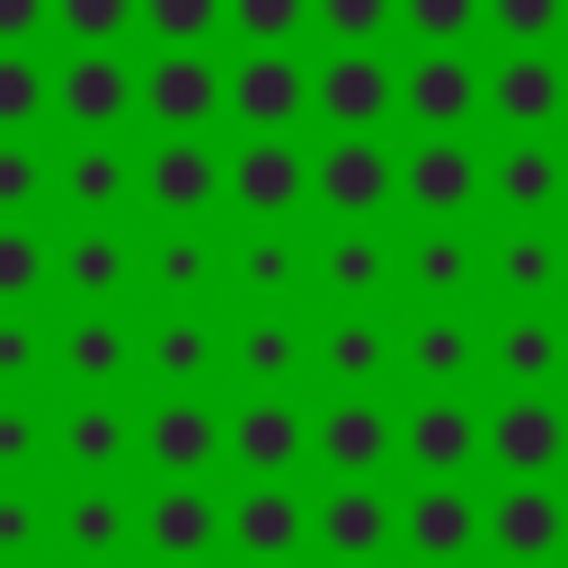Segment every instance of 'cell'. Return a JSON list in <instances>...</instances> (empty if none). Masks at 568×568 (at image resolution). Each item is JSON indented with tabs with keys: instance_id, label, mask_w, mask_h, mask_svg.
Segmentation results:
<instances>
[{
	"instance_id": "4fadbf2b",
	"label": "cell",
	"mask_w": 568,
	"mask_h": 568,
	"mask_svg": "<svg viewBox=\"0 0 568 568\" xmlns=\"http://www.w3.org/2000/svg\"><path fill=\"white\" fill-rule=\"evenodd\" d=\"M142 444H151V462L160 470H204L213 462V444H222V426H213V408L204 399H169V408H151V426H142Z\"/></svg>"
},
{
	"instance_id": "2e32d148",
	"label": "cell",
	"mask_w": 568,
	"mask_h": 568,
	"mask_svg": "<svg viewBox=\"0 0 568 568\" xmlns=\"http://www.w3.org/2000/svg\"><path fill=\"white\" fill-rule=\"evenodd\" d=\"M231 453H240L248 470H293V453H302V417H293L284 399H248V408L231 417Z\"/></svg>"
},
{
	"instance_id": "e0dca14e",
	"label": "cell",
	"mask_w": 568,
	"mask_h": 568,
	"mask_svg": "<svg viewBox=\"0 0 568 568\" xmlns=\"http://www.w3.org/2000/svg\"><path fill=\"white\" fill-rule=\"evenodd\" d=\"M142 541H151L160 559H195V550H213V497H195V488L151 497V506H142Z\"/></svg>"
},
{
	"instance_id": "836d02e7",
	"label": "cell",
	"mask_w": 568,
	"mask_h": 568,
	"mask_svg": "<svg viewBox=\"0 0 568 568\" xmlns=\"http://www.w3.org/2000/svg\"><path fill=\"white\" fill-rule=\"evenodd\" d=\"M36 284H44V240L0 213V302H27Z\"/></svg>"
},
{
	"instance_id": "6da1fadb",
	"label": "cell",
	"mask_w": 568,
	"mask_h": 568,
	"mask_svg": "<svg viewBox=\"0 0 568 568\" xmlns=\"http://www.w3.org/2000/svg\"><path fill=\"white\" fill-rule=\"evenodd\" d=\"M390 160H382V142H364V133H346V142H328L320 151V169H311V195L328 204V213H346V222H364V213H382L390 204Z\"/></svg>"
},
{
	"instance_id": "e575fe53",
	"label": "cell",
	"mask_w": 568,
	"mask_h": 568,
	"mask_svg": "<svg viewBox=\"0 0 568 568\" xmlns=\"http://www.w3.org/2000/svg\"><path fill=\"white\" fill-rule=\"evenodd\" d=\"M151 364H160L169 382H195V373L213 364V328H204V320H169V328L151 337Z\"/></svg>"
},
{
	"instance_id": "5b68a950",
	"label": "cell",
	"mask_w": 568,
	"mask_h": 568,
	"mask_svg": "<svg viewBox=\"0 0 568 568\" xmlns=\"http://www.w3.org/2000/svg\"><path fill=\"white\" fill-rule=\"evenodd\" d=\"M213 98H222V71H213L195 44H178V53H160V62L142 71V106H151L169 133L204 124V115H213Z\"/></svg>"
},
{
	"instance_id": "3957f363",
	"label": "cell",
	"mask_w": 568,
	"mask_h": 568,
	"mask_svg": "<svg viewBox=\"0 0 568 568\" xmlns=\"http://www.w3.org/2000/svg\"><path fill=\"white\" fill-rule=\"evenodd\" d=\"M311 98H320V115H328V124L364 133V124H382V115L399 106V80H390V62H373L364 44H346V53L320 71V89H311Z\"/></svg>"
},
{
	"instance_id": "f35d334b",
	"label": "cell",
	"mask_w": 568,
	"mask_h": 568,
	"mask_svg": "<svg viewBox=\"0 0 568 568\" xmlns=\"http://www.w3.org/2000/svg\"><path fill=\"white\" fill-rule=\"evenodd\" d=\"M399 9H408V27H417L426 44H453V36L479 27V0H399Z\"/></svg>"
},
{
	"instance_id": "277c9868",
	"label": "cell",
	"mask_w": 568,
	"mask_h": 568,
	"mask_svg": "<svg viewBox=\"0 0 568 568\" xmlns=\"http://www.w3.org/2000/svg\"><path fill=\"white\" fill-rule=\"evenodd\" d=\"M390 178L408 186V204H417L426 222H435V213H444V222H462V213H470V195L488 186V169H479L462 142H417V151H408V169H390Z\"/></svg>"
},
{
	"instance_id": "bcb514c9",
	"label": "cell",
	"mask_w": 568,
	"mask_h": 568,
	"mask_svg": "<svg viewBox=\"0 0 568 568\" xmlns=\"http://www.w3.org/2000/svg\"><path fill=\"white\" fill-rule=\"evenodd\" d=\"M27 373H36V328L0 320V382H27Z\"/></svg>"
},
{
	"instance_id": "d6a6232c",
	"label": "cell",
	"mask_w": 568,
	"mask_h": 568,
	"mask_svg": "<svg viewBox=\"0 0 568 568\" xmlns=\"http://www.w3.org/2000/svg\"><path fill=\"white\" fill-rule=\"evenodd\" d=\"M124 506L115 497H71V515H62V541L71 550H89V559H106V550H124Z\"/></svg>"
},
{
	"instance_id": "44dd1931",
	"label": "cell",
	"mask_w": 568,
	"mask_h": 568,
	"mask_svg": "<svg viewBox=\"0 0 568 568\" xmlns=\"http://www.w3.org/2000/svg\"><path fill=\"white\" fill-rule=\"evenodd\" d=\"M231 532H240V550L275 559V550H293V541H302V506H293L284 488H248V497H240V515H231Z\"/></svg>"
},
{
	"instance_id": "7bdbcfd3",
	"label": "cell",
	"mask_w": 568,
	"mask_h": 568,
	"mask_svg": "<svg viewBox=\"0 0 568 568\" xmlns=\"http://www.w3.org/2000/svg\"><path fill=\"white\" fill-rule=\"evenodd\" d=\"M240 364H248L257 382H284V373H293V328H275V320H257V328L240 337Z\"/></svg>"
},
{
	"instance_id": "60d3db41",
	"label": "cell",
	"mask_w": 568,
	"mask_h": 568,
	"mask_svg": "<svg viewBox=\"0 0 568 568\" xmlns=\"http://www.w3.org/2000/svg\"><path fill=\"white\" fill-rule=\"evenodd\" d=\"M142 18L169 36V44H195V36H213V18H222V0H142Z\"/></svg>"
},
{
	"instance_id": "7dc6e473",
	"label": "cell",
	"mask_w": 568,
	"mask_h": 568,
	"mask_svg": "<svg viewBox=\"0 0 568 568\" xmlns=\"http://www.w3.org/2000/svg\"><path fill=\"white\" fill-rule=\"evenodd\" d=\"M27 453H36V417L27 408H0V470H18Z\"/></svg>"
},
{
	"instance_id": "ffe728a7",
	"label": "cell",
	"mask_w": 568,
	"mask_h": 568,
	"mask_svg": "<svg viewBox=\"0 0 568 568\" xmlns=\"http://www.w3.org/2000/svg\"><path fill=\"white\" fill-rule=\"evenodd\" d=\"M559 364H568V337H559L541 311H524V320H506V328H497V373H506V382H524V390H532V382H550Z\"/></svg>"
},
{
	"instance_id": "d590c367",
	"label": "cell",
	"mask_w": 568,
	"mask_h": 568,
	"mask_svg": "<svg viewBox=\"0 0 568 568\" xmlns=\"http://www.w3.org/2000/svg\"><path fill=\"white\" fill-rule=\"evenodd\" d=\"M151 275H160V293H195V284L213 275V248H204L195 231H178V240L151 248Z\"/></svg>"
},
{
	"instance_id": "30bf717a",
	"label": "cell",
	"mask_w": 568,
	"mask_h": 568,
	"mask_svg": "<svg viewBox=\"0 0 568 568\" xmlns=\"http://www.w3.org/2000/svg\"><path fill=\"white\" fill-rule=\"evenodd\" d=\"M231 195H240L257 222H275V213H293V204L311 195V169L293 160V142H248L240 169H231Z\"/></svg>"
},
{
	"instance_id": "484cf974",
	"label": "cell",
	"mask_w": 568,
	"mask_h": 568,
	"mask_svg": "<svg viewBox=\"0 0 568 568\" xmlns=\"http://www.w3.org/2000/svg\"><path fill=\"white\" fill-rule=\"evenodd\" d=\"M408 275H417L426 293H462V284L479 275V257H470V240H462V231H453V222L435 213V231L417 240V257H408Z\"/></svg>"
},
{
	"instance_id": "ba28073f",
	"label": "cell",
	"mask_w": 568,
	"mask_h": 568,
	"mask_svg": "<svg viewBox=\"0 0 568 568\" xmlns=\"http://www.w3.org/2000/svg\"><path fill=\"white\" fill-rule=\"evenodd\" d=\"M399 98H408V115H417L426 133H453V124H470V106H479V71H470L462 53H426Z\"/></svg>"
},
{
	"instance_id": "9a60e30c",
	"label": "cell",
	"mask_w": 568,
	"mask_h": 568,
	"mask_svg": "<svg viewBox=\"0 0 568 568\" xmlns=\"http://www.w3.org/2000/svg\"><path fill=\"white\" fill-rule=\"evenodd\" d=\"M142 186H151L160 213H204L222 178H213V151H204V142H160L151 169H142Z\"/></svg>"
},
{
	"instance_id": "4dcf8cb0",
	"label": "cell",
	"mask_w": 568,
	"mask_h": 568,
	"mask_svg": "<svg viewBox=\"0 0 568 568\" xmlns=\"http://www.w3.org/2000/svg\"><path fill=\"white\" fill-rule=\"evenodd\" d=\"M62 453H71V470H106V462L124 453V417H115L106 399L71 408V426H62Z\"/></svg>"
},
{
	"instance_id": "ab89813d",
	"label": "cell",
	"mask_w": 568,
	"mask_h": 568,
	"mask_svg": "<svg viewBox=\"0 0 568 568\" xmlns=\"http://www.w3.org/2000/svg\"><path fill=\"white\" fill-rule=\"evenodd\" d=\"M320 27H328L337 44H373V36L390 27V0H320Z\"/></svg>"
},
{
	"instance_id": "7402d4cb",
	"label": "cell",
	"mask_w": 568,
	"mask_h": 568,
	"mask_svg": "<svg viewBox=\"0 0 568 568\" xmlns=\"http://www.w3.org/2000/svg\"><path fill=\"white\" fill-rule=\"evenodd\" d=\"M320 541H328V550H382V541H390L382 497H373V488H337V497L320 506Z\"/></svg>"
},
{
	"instance_id": "f546056e",
	"label": "cell",
	"mask_w": 568,
	"mask_h": 568,
	"mask_svg": "<svg viewBox=\"0 0 568 568\" xmlns=\"http://www.w3.org/2000/svg\"><path fill=\"white\" fill-rule=\"evenodd\" d=\"M124 346H133V337H124L115 320H80V328L62 337V364H71V382H115V373H124Z\"/></svg>"
},
{
	"instance_id": "4316f807",
	"label": "cell",
	"mask_w": 568,
	"mask_h": 568,
	"mask_svg": "<svg viewBox=\"0 0 568 568\" xmlns=\"http://www.w3.org/2000/svg\"><path fill=\"white\" fill-rule=\"evenodd\" d=\"M320 364H328L346 390H364V382L390 364V337H382L373 320H337V328H328V346H320Z\"/></svg>"
},
{
	"instance_id": "b9f144b4",
	"label": "cell",
	"mask_w": 568,
	"mask_h": 568,
	"mask_svg": "<svg viewBox=\"0 0 568 568\" xmlns=\"http://www.w3.org/2000/svg\"><path fill=\"white\" fill-rule=\"evenodd\" d=\"M240 284H248V293H284V284H293V248H284L275 231L248 240V248H240Z\"/></svg>"
},
{
	"instance_id": "5bb4252c",
	"label": "cell",
	"mask_w": 568,
	"mask_h": 568,
	"mask_svg": "<svg viewBox=\"0 0 568 568\" xmlns=\"http://www.w3.org/2000/svg\"><path fill=\"white\" fill-rule=\"evenodd\" d=\"M470 453H479V417L453 408V399H417V417H408V462L435 470V479H453Z\"/></svg>"
},
{
	"instance_id": "d4e9b609",
	"label": "cell",
	"mask_w": 568,
	"mask_h": 568,
	"mask_svg": "<svg viewBox=\"0 0 568 568\" xmlns=\"http://www.w3.org/2000/svg\"><path fill=\"white\" fill-rule=\"evenodd\" d=\"M382 275H390V257H382V240H364V231H337V240L320 248V284H328V293H382Z\"/></svg>"
},
{
	"instance_id": "ac0fdd59",
	"label": "cell",
	"mask_w": 568,
	"mask_h": 568,
	"mask_svg": "<svg viewBox=\"0 0 568 568\" xmlns=\"http://www.w3.org/2000/svg\"><path fill=\"white\" fill-rule=\"evenodd\" d=\"M408 541H417L426 559H462V550L479 541V506H470L462 488H417V506H408Z\"/></svg>"
},
{
	"instance_id": "1f68e13d",
	"label": "cell",
	"mask_w": 568,
	"mask_h": 568,
	"mask_svg": "<svg viewBox=\"0 0 568 568\" xmlns=\"http://www.w3.org/2000/svg\"><path fill=\"white\" fill-rule=\"evenodd\" d=\"M408 364H417V382H462L470 373V328L462 320H426L408 337Z\"/></svg>"
},
{
	"instance_id": "c3c4849f",
	"label": "cell",
	"mask_w": 568,
	"mask_h": 568,
	"mask_svg": "<svg viewBox=\"0 0 568 568\" xmlns=\"http://www.w3.org/2000/svg\"><path fill=\"white\" fill-rule=\"evenodd\" d=\"M44 18H53V0H0V44H27Z\"/></svg>"
},
{
	"instance_id": "8fae6325",
	"label": "cell",
	"mask_w": 568,
	"mask_h": 568,
	"mask_svg": "<svg viewBox=\"0 0 568 568\" xmlns=\"http://www.w3.org/2000/svg\"><path fill=\"white\" fill-rule=\"evenodd\" d=\"M488 541L497 550H515V559H550L559 541H568V506L550 497V488H515V497H497V515H488Z\"/></svg>"
},
{
	"instance_id": "d6986e66",
	"label": "cell",
	"mask_w": 568,
	"mask_h": 568,
	"mask_svg": "<svg viewBox=\"0 0 568 568\" xmlns=\"http://www.w3.org/2000/svg\"><path fill=\"white\" fill-rule=\"evenodd\" d=\"M124 186H133V160H124L115 142H80V151L62 160V195H71L80 213H115Z\"/></svg>"
},
{
	"instance_id": "83f0119b",
	"label": "cell",
	"mask_w": 568,
	"mask_h": 568,
	"mask_svg": "<svg viewBox=\"0 0 568 568\" xmlns=\"http://www.w3.org/2000/svg\"><path fill=\"white\" fill-rule=\"evenodd\" d=\"M559 266H568V257H559L550 231H515V240L497 248V284H506V293H550Z\"/></svg>"
},
{
	"instance_id": "74e56055",
	"label": "cell",
	"mask_w": 568,
	"mask_h": 568,
	"mask_svg": "<svg viewBox=\"0 0 568 568\" xmlns=\"http://www.w3.org/2000/svg\"><path fill=\"white\" fill-rule=\"evenodd\" d=\"M44 195V160L27 142H0V213H27Z\"/></svg>"
},
{
	"instance_id": "52a82bcc",
	"label": "cell",
	"mask_w": 568,
	"mask_h": 568,
	"mask_svg": "<svg viewBox=\"0 0 568 568\" xmlns=\"http://www.w3.org/2000/svg\"><path fill=\"white\" fill-rule=\"evenodd\" d=\"M53 106L71 115V124H89V133H106L124 106H133V71L115 62V53H80L62 80H53Z\"/></svg>"
},
{
	"instance_id": "681fc988",
	"label": "cell",
	"mask_w": 568,
	"mask_h": 568,
	"mask_svg": "<svg viewBox=\"0 0 568 568\" xmlns=\"http://www.w3.org/2000/svg\"><path fill=\"white\" fill-rule=\"evenodd\" d=\"M0 550H36V506L27 497H0Z\"/></svg>"
},
{
	"instance_id": "8d00e7d4",
	"label": "cell",
	"mask_w": 568,
	"mask_h": 568,
	"mask_svg": "<svg viewBox=\"0 0 568 568\" xmlns=\"http://www.w3.org/2000/svg\"><path fill=\"white\" fill-rule=\"evenodd\" d=\"M231 18H240V36H257V44H293V27L311 18V0H231Z\"/></svg>"
},
{
	"instance_id": "7a4b0ae2",
	"label": "cell",
	"mask_w": 568,
	"mask_h": 568,
	"mask_svg": "<svg viewBox=\"0 0 568 568\" xmlns=\"http://www.w3.org/2000/svg\"><path fill=\"white\" fill-rule=\"evenodd\" d=\"M488 453H497V470H515V479H541L559 453H568V417L550 408V399H506L497 417H488V435H479Z\"/></svg>"
},
{
	"instance_id": "8992f818",
	"label": "cell",
	"mask_w": 568,
	"mask_h": 568,
	"mask_svg": "<svg viewBox=\"0 0 568 568\" xmlns=\"http://www.w3.org/2000/svg\"><path fill=\"white\" fill-rule=\"evenodd\" d=\"M231 106H240L257 133H284V124L311 106V80H302V71H293V62L266 44V53H248V62L231 71Z\"/></svg>"
},
{
	"instance_id": "9c48e42d",
	"label": "cell",
	"mask_w": 568,
	"mask_h": 568,
	"mask_svg": "<svg viewBox=\"0 0 568 568\" xmlns=\"http://www.w3.org/2000/svg\"><path fill=\"white\" fill-rule=\"evenodd\" d=\"M479 98L506 115V124H550L559 106H568V80H559V62H541V53H515V62H497V80H479Z\"/></svg>"
},
{
	"instance_id": "ee69618b",
	"label": "cell",
	"mask_w": 568,
	"mask_h": 568,
	"mask_svg": "<svg viewBox=\"0 0 568 568\" xmlns=\"http://www.w3.org/2000/svg\"><path fill=\"white\" fill-rule=\"evenodd\" d=\"M53 18H62L80 44H106V36L133 18V0H53Z\"/></svg>"
},
{
	"instance_id": "7c38bea8",
	"label": "cell",
	"mask_w": 568,
	"mask_h": 568,
	"mask_svg": "<svg viewBox=\"0 0 568 568\" xmlns=\"http://www.w3.org/2000/svg\"><path fill=\"white\" fill-rule=\"evenodd\" d=\"M382 453H390V417H382L373 399H337V408L320 417V462H328V470L364 479V470H382Z\"/></svg>"
},
{
	"instance_id": "f6af8a7d",
	"label": "cell",
	"mask_w": 568,
	"mask_h": 568,
	"mask_svg": "<svg viewBox=\"0 0 568 568\" xmlns=\"http://www.w3.org/2000/svg\"><path fill=\"white\" fill-rule=\"evenodd\" d=\"M488 18H497V36H550L559 18H568V0H488Z\"/></svg>"
},
{
	"instance_id": "603a6c76",
	"label": "cell",
	"mask_w": 568,
	"mask_h": 568,
	"mask_svg": "<svg viewBox=\"0 0 568 568\" xmlns=\"http://www.w3.org/2000/svg\"><path fill=\"white\" fill-rule=\"evenodd\" d=\"M62 275H71V293H124L133 248H124L115 231H80V240L62 248Z\"/></svg>"
},
{
	"instance_id": "cb8c5ba5",
	"label": "cell",
	"mask_w": 568,
	"mask_h": 568,
	"mask_svg": "<svg viewBox=\"0 0 568 568\" xmlns=\"http://www.w3.org/2000/svg\"><path fill=\"white\" fill-rule=\"evenodd\" d=\"M559 195V160L541 151V142H515L506 160H497V204H515V213H541Z\"/></svg>"
},
{
	"instance_id": "f1b7e54d",
	"label": "cell",
	"mask_w": 568,
	"mask_h": 568,
	"mask_svg": "<svg viewBox=\"0 0 568 568\" xmlns=\"http://www.w3.org/2000/svg\"><path fill=\"white\" fill-rule=\"evenodd\" d=\"M44 106H53V80H44L18 44H0V133H27Z\"/></svg>"
}]
</instances>
